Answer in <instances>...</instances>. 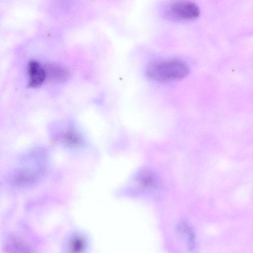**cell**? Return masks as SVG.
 <instances>
[{
    "label": "cell",
    "instance_id": "obj_3",
    "mask_svg": "<svg viewBox=\"0 0 253 253\" xmlns=\"http://www.w3.org/2000/svg\"><path fill=\"white\" fill-rule=\"evenodd\" d=\"M178 236L184 242L189 251L194 250L196 247V236L190 224L186 221H181L176 226Z\"/></svg>",
    "mask_w": 253,
    "mask_h": 253
},
{
    "label": "cell",
    "instance_id": "obj_4",
    "mask_svg": "<svg viewBox=\"0 0 253 253\" xmlns=\"http://www.w3.org/2000/svg\"><path fill=\"white\" fill-rule=\"evenodd\" d=\"M29 84L31 87H38L42 84L46 78L44 69L39 63L31 61L29 66Z\"/></svg>",
    "mask_w": 253,
    "mask_h": 253
},
{
    "label": "cell",
    "instance_id": "obj_5",
    "mask_svg": "<svg viewBox=\"0 0 253 253\" xmlns=\"http://www.w3.org/2000/svg\"><path fill=\"white\" fill-rule=\"evenodd\" d=\"M46 77L49 76L51 79L57 81H61L66 79L68 73L63 67L56 65H49L44 69Z\"/></svg>",
    "mask_w": 253,
    "mask_h": 253
},
{
    "label": "cell",
    "instance_id": "obj_1",
    "mask_svg": "<svg viewBox=\"0 0 253 253\" xmlns=\"http://www.w3.org/2000/svg\"><path fill=\"white\" fill-rule=\"evenodd\" d=\"M188 65L177 58H167L154 60L146 69L147 76L154 81L168 82L185 77L189 74Z\"/></svg>",
    "mask_w": 253,
    "mask_h": 253
},
{
    "label": "cell",
    "instance_id": "obj_6",
    "mask_svg": "<svg viewBox=\"0 0 253 253\" xmlns=\"http://www.w3.org/2000/svg\"><path fill=\"white\" fill-rule=\"evenodd\" d=\"M7 248L11 253H33L30 247L18 239H11L7 244Z\"/></svg>",
    "mask_w": 253,
    "mask_h": 253
},
{
    "label": "cell",
    "instance_id": "obj_2",
    "mask_svg": "<svg viewBox=\"0 0 253 253\" xmlns=\"http://www.w3.org/2000/svg\"><path fill=\"white\" fill-rule=\"evenodd\" d=\"M163 15L171 20H190L196 18L200 14L198 5L190 0H174L167 3L162 9Z\"/></svg>",
    "mask_w": 253,
    "mask_h": 253
},
{
    "label": "cell",
    "instance_id": "obj_7",
    "mask_svg": "<svg viewBox=\"0 0 253 253\" xmlns=\"http://www.w3.org/2000/svg\"><path fill=\"white\" fill-rule=\"evenodd\" d=\"M86 242L81 236L74 237L69 243V249L72 253H82L84 251Z\"/></svg>",
    "mask_w": 253,
    "mask_h": 253
}]
</instances>
